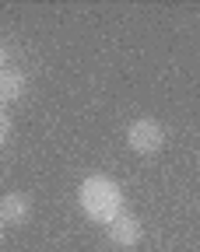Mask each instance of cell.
I'll return each mask as SVG.
<instances>
[{"mask_svg":"<svg viewBox=\"0 0 200 252\" xmlns=\"http://www.w3.org/2000/svg\"><path fill=\"white\" fill-rule=\"evenodd\" d=\"M78 203H81L88 220L109 224V220H116L123 214V189L109 175H88L78 189Z\"/></svg>","mask_w":200,"mask_h":252,"instance_id":"obj_1","label":"cell"},{"mask_svg":"<svg viewBox=\"0 0 200 252\" xmlns=\"http://www.w3.org/2000/svg\"><path fill=\"white\" fill-rule=\"evenodd\" d=\"M126 144L130 151H137V154H158L161 144H165V130H161V123L151 119V116H141V119H133L126 126Z\"/></svg>","mask_w":200,"mask_h":252,"instance_id":"obj_2","label":"cell"},{"mask_svg":"<svg viewBox=\"0 0 200 252\" xmlns=\"http://www.w3.org/2000/svg\"><path fill=\"white\" fill-rule=\"evenodd\" d=\"M109 238L120 249H133V245L144 238V228H141V220L133 217V214H120L116 220H109Z\"/></svg>","mask_w":200,"mask_h":252,"instance_id":"obj_3","label":"cell"},{"mask_svg":"<svg viewBox=\"0 0 200 252\" xmlns=\"http://www.w3.org/2000/svg\"><path fill=\"white\" fill-rule=\"evenodd\" d=\"M32 217V200L25 193H4L0 196V224H25Z\"/></svg>","mask_w":200,"mask_h":252,"instance_id":"obj_4","label":"cell"},{"mask_svg":"<svg viewBox=\"0 0 200 252\" xmlns=\"http://www.w3.org/2000/svg\"><path fill=\"white\" fill-rule=\"evenodd\" d=\"M25 91H28V77L18 67H4V70H0V105L18 102Z\"/></svg>","mask_w":200,"mask_h":252,"instance_id":"obj_5","label":"cell"},{"mask_svg":"<svg viewBox=\"0 0 200 252\" xmlns=\"http://www.w3.org/2000/svg\"><path fill=\"white\" fill-rule=\"evenodd\" d=\"M7 137H11V116L4 112V105H0V147L7 144Z\"/></svg>","mask_w":200,"mask_h":252,"instance_id":"obj_6","label":"cell"},{"mask_svg":"<svg viewBox=\"0 0 200 252\" xmlns=\"http://www.w3.org/2000/svg\"><path fill=\"white\" fill-rule=\"evenodd\" d=\"M4 67H7V46L0 42V70H4Z\"/></svg>","mask_w":200,"mask_h":252,"instance_id":"obj_7","label":"cell"}]
</instances>
